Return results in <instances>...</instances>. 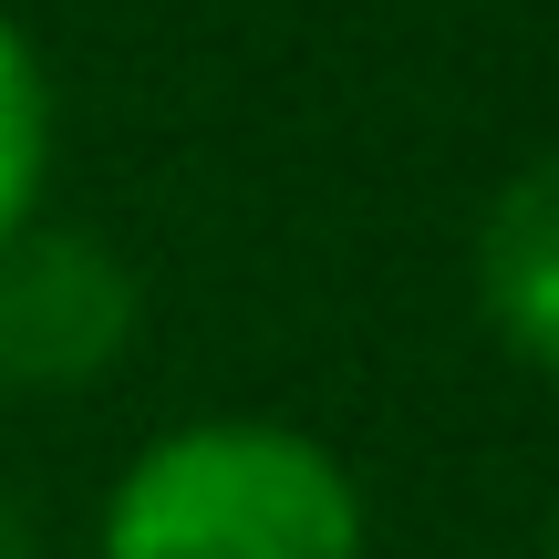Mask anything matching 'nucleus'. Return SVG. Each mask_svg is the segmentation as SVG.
Masks as SVG:
<instances>
[{
	"label": "nucleus",
	"mask_w": 559,
	"mask_h": 559,
	"mask_svg": "<svg viewBox=\"0 0 559 559\" xmlns=\"http://www.w3.org/2000/svg\"><path fill=\"white\" fill-rule=\"evenodd\" d=\"M353 466L280 415H198L104 498V559H362Z\"/></svg>",
	"instance_id": "f257e3e1"
},
{
	"label": "nucleus",
	"mask_w": 559,
	"mask_h": 559,
	"mask_svg": "<svg viewBox=\"0 0 559 559\" xmlns=\"http://www.w3.org/2000/svg\"><path fill=\"white\" fill-rule=\"evenodd\" d=\"M135 311H145L135 270H124L104 239L32 218L11 249H0V383L62 394V383L115 373L124 342H135Z\"/></svg>",
	"instance_id": "f03ea898"
},
{
	"label": "nucleus",
	"mask_w": 559,
	"mask_h": 559,
	"mask_svg": "<svg viewBox=\"0 0 559 559\" xmlns=\"http://www.w3.org/2000/svg\"><path fill=\"white\" fill-rule=\"evenodd\" d=\"M477 311L528 373L559 383V156L519 166L477 228Z\"/></svg>",
	"instance_id": "7ed1b4c3"
},
{
	"label": "nucleus",
	"mask_w": 559,
	"mask_h": 559,
	"mask_svg": "<svg viewBox=\"0 0 559 559\" xmlns=\"http://www.w3.org/2000/svg\"><path fill=\"white\" fill-rule=\"evenodd\" d=\"M41 177H52V83L32 32L0 11V249L41 218Z\"/></svg>",
	"instance_id": "20e7f679"
},
{
	"label": "nucleus",
	"mask_w": 559,
	"mask_h": 559,
	"mask_svg": "<svg viewBox=\"0 0 559 559\" xmlns=\"http://www.w3.org/2000/svg\"><path fill=\"white\" fill-rule=\"evenodd\" d=\"M539 559H559V519H549V549H539Z\"/></svg>",
	"instance_id": "39448f33"
},
{
	"label": "nucleus",
	"mask_w": 559,
	"mask_h": 559,
	"mask_svg": "<svg viewBox=\"0 0 559 559\" xmlns=\"http://www.w3.org/2000/svg\"><path fill=\"white\" fill-rule=\"evenodd\" d=\"M0 559H11V539H0Z\"/></svg>",
	"instance_id": "423d86ee"
}]
</instances>
